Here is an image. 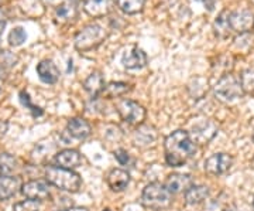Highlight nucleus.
<instances>
[{
  "label": "nucleus",
  "mask_w": 254,
  "mask_h": 211,
  "mask_svg": "<svg viewBox=\"0 0 254 211\" xmlns=\"http://www.w3.org/2000/svg\"><path fill=\"white\" fill-rule=\"evenodd\" d=\"M37 74H38V78L43 81L44 84H53L58 83L61 73L58 70V67L51 61V60H43L37 64Z\"/></svg>",
  "instance_id": "nucleus-17"
},
{
  "label": "nucleus",
  "mask_w": 254,
  "mask_h": 211,
  "mask_svg": "<svg viewBox=\"0 0 254 211\" xmlns=\"http://www.w3.org/2000/svg\"><path fill=\"white\" fill-rule=\"evenodd\" d=\"M44 176L47 183L57 187L58 190L68 193H78L82 186L81 176L69 169H63L58 166H47Z\"/></svg>",
  "instance_id": "nucleus-2"
},
{
  "label": "nucleus",
  "mask_w": 254,
  "mask_h": 211,
  "mask_svg": "<svg viewBox=\"0 0 254 211\" xmlns=\"http://www.w3.org/2000/svg\"><path fill=\"white\" fill-rule=\"evenodd\" d=\"M40 202L37 200H23V202L16 203L13 206V211H40Z\"/></svg>",
  "instance_id": "nucleus-30"
},
{
  "label": "nucleus",
  "mask_w": 254,
  "mask_h": 211,
  "mask_svg": "<svg viewBox=\"0 0 254 211\" xmlns=\"http://www.w3.org/2000/svg\"><path fill=\"white\" fill-rule=\"evenodd\" d=\"M113 155H115V159L119 162V165L126 166L130 162V155H128V152H127L126 149H122V147L116 149Z\"/></svg>",
  "instance_id": "nucleus-32"
},
{
  "label": "nucleus",
  "mask_w": 254,
  "mask_h": 211,
  "mask_svg": "<svg viewBox=\"0 0 254 211\" xmlns=\"http://www.w3.org/2000/svg\"><path fill=\"white\" fill-rule=\"evenodd\" d=\"M1 55H3V60H1V63H0V64H3L4 67L16 65V60H17V58H16L13 54H10L9 51H3Z\"/></svg>",
  "instance_id": "nucleus-33"
},
{
  "label": "nucleus",
  "mask_w": 254,
  "mask_h": 211,
  "mask_svg": "<svg viewBox=\"0 0 254 211\" xmlns=\"http://www.w3.org/2000/svg\"><path fill=\"white\" fill-rule=\"evenodd\" d=\"M20 101H21V104H23L24 106H27L28 109L31 110V113H33L34 116H41V115H43V109L36 106V105H33V102L30 100V95H28L26 91L20 92Z\"/></svg>",
  "instance_id": "nucleus-31"
},
{
  "label": "nucleus",
  "mask_w": 254,
  "mask_h": 211,
  "mask_svg": "<svg viewBox=\"0 0 254 211\" xmlns=\"http://www.w3.org/2000/svg\"><path fill=\"white\" fill-rule=\"evenodd\" d=\"M83 90L88 92L91 97L96 98L102 92L106 90V83L100 71H93L88 75V78L83 81Z\"/></svg>",
  "instance_id": "nucleus-20"
},
{
  "label": "nucleus",
  "mask_w": 254,
  "mask_h": 211,
  "mask_svg": "<svg viewBox=\"0 0 254 211\" xmlns=\"http://www.w3.org/2000/svg\"><path fill=\"white\" fill-rule=\"evenodd\" d=\"M196 1L202 3L205 6V9H208L209 11H212V10L215 9V3H216V0H196Z\"/></svg>",
  "instance_id": "nucleus-34"
},
{
  "label": "nucleus",
  "mask_w": 254,
  "mask_h": 211,
  "mask_svg": "<svg viewBox=\"0 0 254 211\" xmlns=\"http://www.w3.org/2000/svg\"><path fill=\"white\" fill-rule=\"evenodd\" d=\"M245 94H254V68H247L239 77Z\"/></svg>",
  "instance_id": "nucleus-27"
},
{
  "label": "nucleus",
  "mask_w": 254,
  "mask_h": 211,
  "mask_svg": "<svg viewBox=\"0 0 254 211\" xmlns=\"http://www.w3.org/2000/svg\"><path fill=\"white\" fill-rule=\"evenodd\" d=\"M157 129L151 125H140L133 133V143L138 147H148L157 140Z\"/></svg>",
  "instance_id": "nucleus-18"
},
{
  "label": "nucleus",
  "mask_w": 254,
  "mask_h": 211,
  "mask_svg": "<svg viewBox=\"0 0 254 211\" xmlns=\"http://www.w3.org/2000/svg\"><path fill=\"white\" fill-rule=\"evenodd\" d=\"M213 31L219 38H227L232 34V27H230V11L223 10L219 14L216 20L213 21Z\"/></svg>",
  "instance_id": "nucleus-23"
},
{
  "label": "nucleus",
  "mask_w": 254,
  "mask_h": 211,
  "mask_svg": "<svg viewBox=\"0 0 254 211\" xmlns=\"http://www.w3.org/2000/svg\"><path fill=\"white\" fill-rule=\"evenodd\" d=\"M230 27L232 31L239 34H246L254 30V13L250 10L230 11Z\"/></svg>",
  "instance_id": "nucleus-10"
},
{
  "label": "nucleus",
  "mask_w": 254,
  "mask_h": 211,
  "mask_svg": "<svg viewBox=\"0 0 254 211\" xmlns=\"http://www.w3.org/2000/svg\"><path fill=\"white\" fill-rule=\"evenodd\" d=\"M232 67H233V58L230 55H222V57H219L218 63L213 64V68H218V71L222 75L229 74V71L232 70Z\"/></svg>",
  "instance_id": "nucleus-29"
},
{
  "label": "nucleus",
  "mask_w": 254,
  "mask_h": 211,
  "mask_svg": "<svg viewBox=\"0 0 254 211\" xmlns=\"http://www.w3.org/2000/svg\"><path fill=\"white\" fill-rule=\"evenodd\" d=\"M108 36H109V33L103 26H100L98 23H92V24L85 26L76 34L73 46L78 51L86 53V51H91L93 48L99 47L108 38Z\"/></svg>",
  "instance_id": "nucleus-4"
},
{
  "label": "nucleus",
  "mask_w": 254,
  "mask_h": 211,
  "mask_svg": "<svg viewBox=\"0 0 254 211\" xmlns=\"http://www.w3.org/2000/svg\"><path fill=\"white\" fill-rule=\"evenodd\" d=\"M141 204L147 210L161 211L173 206V194L168 192L165 184L153 182L147 184L141 193Z\"/></svg>",
  "instance_id": "nucleus-3"
},
{
  "label": "nucleus",
  "mask_w": 254,
  "mask_h": 211,
  "mask_svg": "<svg viewBox=\"0 0 254 211\" xmlns=\"http://www.w3.org/2000/svg\"><path fill=\"white\" fill-rule=\"evenodd\" d=\"M4 27H6V21H0V34L3 33Z\"/></svg>",
  "instance_id": "nucleus-39"
},
{
  "label": "nucleus",
  "mask_w": 254,
  "mask_h": 211,
  "mask_svg": "<svg viewBox=\"0 0 254 211\" xmlns=\"http://www.w3.org/2000/svg\"><path fill=\"white\" fill-rule=\"evenodd\" d=\"M0 92H1V88H0Z\"/></svg>",
  "instance_id": "nucleus-43"
},
{
  "label": "nucleus",
  "mask_w": 254,
  "mask_h": 211,
  "mask_svg": "<svg viewBox=\"0 0 254 211\" xmlns=\"http://www.w3.org/2000/svg\"><path fill=\"white\" fill-rule=\"evenodd\" d=\"M190 135L196 145H208L218 135V126L213 120H200L196 125H193Z\"/></svg>",
  "instance_id": "nucleus-8"
},
{
  "label": "nucleus",
  "mask_w": 254,
  "mask_h": 211,
  "mask_svg": "<svg viewBox=\"0 0 254 211\" xmlns=\"http://www.w3.org/2000/svg\"><path fill=\"white\" fill-rule=\"evenodd\" d=\"M233 163V157L230 156L229 153H213L205 160V172L210 176H222L226 173L227 170L232 167Z\"/></svg>",
  "instance_id": "nucleus-7"
},
{
  "label": "nucleus",
  "mask_w": 254,
  "mask_h": 211,
  "mask_svg": "<svg viewBox=\"0 0 254 211\" xmlns=\"http://www.w3.org/2000/svg\"><path fill=\"white\" fill-rule=\"evenodd\" d=\"M0 21H7V13L6 10H3V7H0Z\"/></svg>",
  "instance_id": "nucleus-37"
},
{
  "label": "nucleus",
  "mask_w": 254,
  "mask_h": 211,
  "mask_svg": "<svg viewBox=\"0 0 254 211\" xmlns=\"http://www.w3.org/2000/svg\"><path fill=\"white\" fill-rule=\"evenodd\" d=\"M148 63L144 50L138 47H130L122 55V64L126 70H141Z\"/></svg>",
  "instance_id": "nucleus-11"
},
{
  "label": "nucleus",
  "mask_w": 254,
  "mask_h": 211,
  "mask_svg": "<svg viewBox=\"0 0 254 211\" xmlns=\"http://www.w3.org/2000/svg\"><path fill=\"white\" fill-rule=\"evenodd\" d=\"M82 162H83L82 155L76 149H63L57 152L54 157L55 166L63 167V169H69V170L79 167Z\"/></svg>",
  "instance_id": "nucleus-13"
},
{
  "label": "nucleus",
  "mask_w": 254,
  "mask_h": 211,
  "mask_svg": "<svg viewBox=\"0 0 254 211\" xmlns=\"http://www.w3.org/2000/svg\"><path fill=\"white\" fill-rule=\"evenodd\" d=\"M145 0H116V6L119 10H122L125 14L133 16L140 11H143Z\"/></svg>",
  "instance_id": "nucleus-24"
},
{
  "label": "nucleus",
  "mask_w": 254,
  "mask_h": 211,
  "mask_svg": "<svg viewBox=\"0 0 254 211\" xmlns=\"http://www.w3.org/2000/svg\"><path fill=\"white\" fill-rule=\"evenodd\" d=\"M21 180L17 176H0V200L6 202L21 192Z\"/></svg>",
  "instance_id": "nucleus-15"
},
{
  "label": "nucleus",
  "mask_w": 254,
  "mask_h": 211,
  "mask_svg": "<svg viewBox=\"0 0 254 211\" xmlns=\"http://www.w3.org/2000/svg\"><path fill=\"white\" fill-rule=\"evenodd\" d=\"M164 150L167 165L181 167L196 155V143L192 140L190 132L178 129L164 139Z\"/></svg>",
  "instance_id": "nucleus-1"
},
{
  "label": "nucleus",
  "mask_w": 254,
  "mask_h": 211,
  "mask_svg": "<svg viewBox=\"0 0 254 211\" xmlns=\"http://www.w3.org/2000/svg\"><path fill=\"white\" fill-rule=\"evenodd\" d=\"M65 133L76 140H85L92 135L91 123L83 118H71L66 123Z\"/></svg>",
  "instance_id": "nucleus-12"
},
{
  "label": "nucleus",
  "mask_w": 254,
  "mask_h": 211,
  "mask_svg": "<svg viewBox=\"0 0 254 211\" xmlns=\"http://www.w3.org/2000/svg\"><path fill=\"white\" fill-rule=\"evenodd\" d=\"M55 17L58 18L61 23H72L78 17V7L76 3L73 1H65L63 4H60L55 10Z\"/></svg>",
  "instance_id": "nucleus-22"
},
{
  "label": "nucleus",
  "mask_w": 254,
  "mask_h": 211,
  "mask_svg": "<svg viewBox=\"0 0 254 211\" xmlns=\"http://www.w3.org/2000/svg\"><path fill=\"white\" fill-rule=\"evenodd\" d=\"M17 167L16 157L11 156L10 153H0V176H11Z\"/></svg>",
  "instance_id": "nucleus-25"
},
{
  "label": "nucleus",
  "mask_w": 254,
  "mask_h": 211,
  "mask_svg": "<svg viewBox=\"0 0 254 211\" xmlns=\"http://www.w3.org/2000/svg\"><path fill=\"white\" fill-rule=\"evenodd\" d=\"M21 194L30 200H37L40 203L46 202L51 197L50 184L47 183V180H30L21 186Z\"/></svg>",
  "instance_id": "nucleus-9"
},
{
  "label": "nucleus",
  "mask_w": 254,
  "mask_h": 211,
  "mask_svg": "<svg viewBox=\"0 0 254 211\" xmlns=\"http://www.w3.org/2000/svg\"><path fill=\"white\" fill-rule=\"evenodd\" d=\"M103 211H112V210H110V209H105V210H103Z\"/></svg>",
  "instance_id": "nucleus-41"
},
{
  "label": "nucleus",
  "mask_w": 254,
  "mask_h": 211,
  "mask_svg": "<svg viewBox=\"0 0 254 211\" xmlns=\"http://www.w3.org/2000/svg\"><path fill=\"white\" fill-rule=\"evenodd\" d=\"M130 91V85L127 83H122V81H113L106 85L105 92L108 94V97L110 98H120L123 95H126L127 92Z\"/></svg>",
  "instance_id": "nucleus-26"
},
{
  "label": "nucleus",
  "mask_w": 254,
  "mask_h": 211,
  "mask_svg": "<svg viewBox=\"0 0 254 211\" xmlns=\"http://www.w3.org/2000/svg\"><path fill=\"white\" fill-rule=\"evenodd\" d=\"M7 129H9V123L4 122V120H0V138H3L6 135Z\"/></svg>",
  "instance_id": "nucleus-35"
},
{
  "label": "nucleus",
  "mask_w": 254,
  "mask_h": 211,
  "mask_svg": "<svg viewBox=\"0 0 254 211\" xmlns=\"http://www.w3.org/2000/svg\"><path fill=\"white\" fill-rule=\"evenodd\" d=\"M7 74H9V68L4 67L3 64H0V80H6L7 78Z\"/></svg>",
  "instance_id": "nucleus-36"
},
{
  "label": "nucleus",
  "mask_w": 254,
  "mask_h": 211,
  "mask_svg": "<svg viewBox=\"0 0 254 211\" xmlns=\"http://www.w3.org/2000/svg\"><path fill=\"white\" fill-rule=\"evenodd\" d=\"M73 3H78V1H86V0H71Z\"/></svg>",
  "instance_id": "nucleus-40"
},
{
  "label": "nucleus",
  "mask_w": 254,
  "mask_h": 211,
  "mask_svg": "<svg viewBox=\"0 0 254 211\" xmlns=\"http://www.w3.org/2000/svg\"><path fill=\"white\" fill-rule=\"evenodd\" d=\"M209 187L203 184H192L190 189L184 193V199L188 206L202 204L209 197Z\"/></svg>",
  "instance_id": "nucleus-21"
},
{
  "label": "nucleus",
  "mask_w": 254,
  "mask_h": 211,
  "mask_svg": "<svg viewBox=\"0 0 254 211\" xmlns=\"http://www.w3.org/2000/svg\"><path fill=\"white\" fill-rule=\"evenodd\" d=\"M106 182L112 192L120 193V192H125L127 186L130 184V175L127 170H123V169H113L106 177Z\"/></svg>",
  "instance_id": "nucleus-19"
},
{
  "label": "nucleus",
  "mask_w": 254,
  "mask_h": 211,
  "mask_svg": "<svg viewBox=\"0 0 254 211\" xmlns=\"http://www.w3.org/2000/svg\"><path fill=\"white\" fill-rule=\"evenodd\" d=\"M165 187L168 189V192L173 194L185 193L193 183V179L190 175H182V173H174V175L168 176L167 182H165Z\"/></svg>",
  "instance_id": "nucleus-16"
},
{
  "label": "nucleus",
  "mask_w": 254,
  "mask_h": 211,
  "mask_svg": "<svg viewBox=\"0 0 254 211\" xmlns=\"http://www.w3.org/2000/svg\"><path fill=\"white\" fill-rule=\"evenodd\" d=\"M27 40V34L23 27H14L9 33V44L11 47L21 46Z\"/></svg>",
  "instance_id": "nucleus-28"
},
{
  "label": "nucleus",
  "mask_w": 254,
  "mask_h": 211,
  "mask_svg": "<svg viewBox=\"0 0 254 211\" xmlns=\"http://www.w3.org/2000/svg\"><path fill=\"white\" fill-rule=\"evenodd\" d=\"M116 110L120 119L126 122L127 125H134V126L143 125L147 116V110L144 106L131 100H120L116 105Z\"/></svg>",
  "instance_id": "nucleus-6"
},
{
  "label": "nucleus",
  "mask_w": 254,
  "mask_h": 211,
  "mask_svg": "<svg viewBox=\"0 0 254 211\" xmlns=\"http://www.w3.org/2000/svg\"><path fill=\"white\" fill-rule=\"evenodd\" d=\"M63 211H89L88 209H85V207H69V209H66V210Z\"/></svg>",
  "instance_id": "nucleus-38"
},
{
  "label": "nucleus",
  "mask_w": 254,
  "mask_h": 211,
  "mask_svg": "<svg viewBox=\"0 0 254 211\" xmlns=\"http://www.w3.org/2000/svg\"><path fill=\"white\" fill-rule=\"evenodd\" d=\"M253 138H254V136H253Z\"/></svg>",
  "instance_id": "nucleus-44"
},
{
  "label": "nucleus",
  "mask_w": 254,
  "mask_h": 211,
  "mask_svg": "<svg viewBox=\"0 0 254 211\" xmlns=\"http://www.w3.org/2000/svg\"><path fill=\"white\" fill-rule=\"evenodd\" d=\"M115 7L113 0H86L83 4V10L88 16L93 18L105 17L112 13Z\"/></svg>",
  "instance_id": "nucleus-14"
},
{
  "label": "nucleus",
  "mask_w": 254,
  "mask_h": 211,
  "mask_svg": "<svg viewBox=\"0 0 254 211\" xmlns=\"http://www.w3.org/2000/svg\"><path fill=\"white\" fill-rule=\"evenodd\" d=\"M243 90L239 77L232 73L222 75L213 87V95L220 102H233L243 97Z\"/></svg>",
  "instance_id": "nucleus-5"
},
{
  "label": "nucleus",
  "mask_w": 254,
  "mask_h": 211,
  "mask_svg": "<svg viewBox=\"0 0 254 211\" xmlns=\"http://www.w3.org/2000/svg\"><path fill=\"white\" fill-rule=\"evenodd\" d=\"M253 207H254V197H253Z\"/></svg>",
  "instance_id": "nucleus-42"
}]
</instances>
